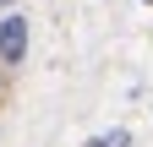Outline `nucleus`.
<instances>
[{
    "mask_svg": "<svg viewBox=\"0 0 153 147\" xmlns=\"http://www.w3.org/2000/svg\"><path fill=\"white\" fill-rule=\"evenodd\" d=\"M0 98H6V65H0Z\"/></svg>",
    "mask_w": 153,
    "mask_h": 147,
    "instance_id": "f03ea898",
    "label": "nucleus"
},
{
    "mask_svg": "<svg viewBox=\"0 0 153 147\" xmlns=\"http://www.w3.org/2000/svg\"><path fill=\"white\" fill-rule=\"evenodd\" d=\"M27 54V16H0V65H22Z\"/></svg>",
    "mask_w": 153,
    "mask_h": 147,
    "instance_id": "f257e3e1",
    "label": "nucleus"
}]
</instances>
